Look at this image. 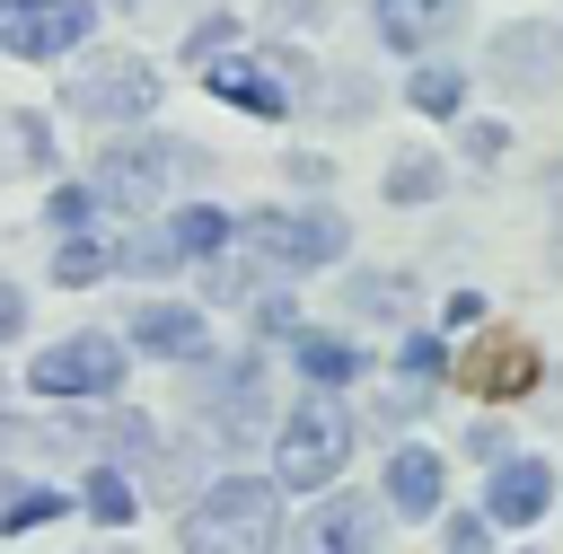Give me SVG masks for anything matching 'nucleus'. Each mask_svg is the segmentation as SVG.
I'll use <instances>...</instances> for the list:
<instances>
[{"mask_svg":"<svg viewBox=\"0 0 563 554\" xmlns=\"http://www.w3.org/2000/svg\"><path fill=\"white\" fill-rule=\"evenodd\" d=\"M501 149H510L501 123H466V158H501Z\"/></svg>","mask_w":563,"mask_h":554,"instance_id":"nucleus-27","label":"nucleus"},{"mask_svg":"<svg viewBox=\"0 0 563 554\" xmlns=\"http://www.w3.org/2000/svg\"><path fill=\"white\" fill-rule=\"evenodd\" d=\"M44 519H62V492H44V484H26V492H9V510H0V528H9V536H26V528H44Z\"/></svg>","mask_w":563,"mask_h":554,"instance_id":"nucleus-22","label":"nucleus"},{"mask_svg":"<svg viewBox=\"0 0 563 554\" xmlns=\"http://www.w3.org/2000/svg\"><path fill=\"white\" fill-rule=\"evenodd\" d=\"M405 97H413L422 114H466V79H457V70H440V62H431V70H413V88H405Z\"/></svg>","mask_w":563,"mask_h":554,"instance_id":"nucleus-18","label":"nucleus"},{"mask_svg":"<svg viewBox=\"0 0 563 554\" xmlns=\"http://www.w3.org/2000/svg\"><path fill=\"white\" fill-rule=\"evenodd\" d=\"M106 440H114L123 457H150V448H158V431H150L141 413H114V422H106Z\"/></svg>","mask_w":563,"mask_h":554,"instance_id":"nucleus-26","label":"nucleus"},{"mask_svg":"<svg viewBox=\"0 0 563 554\" xmlns=\"http://www.w3.org/2000/svg\"><path fill=\"white\" fill-rule=\"evenodd\" d=\"M493 70L519 79V88H537V79L554 70V26H510V35L493 44Z\"/></svg>","mask_w":563,"mask_h":554,"instance_id":"nucleus-16","label":"nucleus"},{"mask_svg":"<svg viewBox=\"0 0 563 554\" xmlns=\"http://www.w3.org/2000/svg\"><path fill=\"white\" fill-rule=\"evenodd\" d=\"M440 369H449V352H440L431 334H413V343H405V378H413V387H431Z\"/></svg>","mask_w":563,"mask_h":554,"instance_id":"nucleus-25","label":"nucleus"},{"mask_svg":"<svg viewBox=\"0 0 563 554\" xmlns=\"http://www.w3.org/2000/svg\"><path fill=\"white\" fill-rule=\"evenodd\" d=\"M484 510H493L501 528H528V519H545V510H554V475H545V457H501V466H493V492H484Z\"/></svg>","mask_w":563,"mask_h":554,"instance_id":"nucleus-10","label":"nucleus"},{"mask_svg":"<svg viewBox=\"0 0 563 554\" xmlns=\"http://www.w3.org/2000/svg\"><path fill=\"white\" fill-rule=\"evenodd\" d=\"M202 88H211L220 106H238V114H264V123H282V114H299V88H308V70H299L290 53H211Z\"/></svg>","mask_w":563,"mask_h":554,"instance_id":"nucleus-3","label":"nucleus"},{"mask_svg":"<svg viewBox=\"0 0 563 554\" xmlns=\"http://www.w3.org/2000/svg\"><path fill=\"white\" fill-rule=\"evenodd\" d=\"M185 554H273V536H282V501H273V484H255V475H229V484H211L194 510H185Z\"/></svg>","mask_w":563,"mask_h":554,"instance_id":"nucleus-1","label":"nucleus"},{"mask_svg":"<svg viewBox=\"0 0 563 554\" xmlns=\"http://www.w3.org/2000/svg\"><path fill=\"white\" fill-rule=\"evenodd\" d=\"M97 35V9L88 0H0V44L26 53V62H53L70 44Z\"/></svg>","mask_w":563,"mask_h":554,"instance_id":"nucleus-8","label":"nucleus"},{"mask_svg":"<svg viewBox=\"0 0 563 554\" xmlns=\"http://www.w3.org/2000/svg\"><path fill=\"white\" fill-rule=\"evenodd\" d=\"M290 361H299V378H317V387H343V378L361 369V352H352L343 334H317V325L290 334Z\"/></svg>","mask_w":563,"mask_h":554,"instance_id":"nucleus-17","label":"nucleus"},{"mask_svg":"<svg viewBox=\"0 0 563 554\" xmlns=\"http://www.w3.org/2000/svg\"><path fill=\"white\" fill-rule=\"evenodd\" d=\"M238 237L282 273H317V264L343 255V220L334 211H255V220H238Z\"/></svg>","mask_w":563,"mask_h":554,"instance_id":"nucleus-6","label":"nucleus"},{"mask_svg":"<svg viewBox=\"0 0 563 554\" xmlns=\"http://www.w3.org/2000/svg\"><path fill=\"white\" fill-rule=\"evenodd\" d=\"M466 387L475 396H528L537 387V343L528 334H475L466 343Z\"/></svg>","mask_w":563,"mask_h":554,"instance_id":"nucleus-9","label":"nucleus"},{"mask_svg":"<svg viewBox=\"0 0 563 554\" xmlns=\"http://www.w3.org/2000/svg\"><path fill=\"white\" fill-rule=\"evenodd\" d=\"M440 193V158H396L387 167V202H431Z\"/></svg>","mask_w":563,"mask_h":554,"instance_id":"nucleus-20","label":"nucleus"},{"mask_svg":"<svg viewBox=\"0 0 563 554\" xmlns=\"http://www.w3.org/2000/svg\"><path fill=\"white\" fill-rule=\"evenodd\" d=\"M26 387L35 396H114L123 387V343L114 334H62V343L35 352Z\"/></svg>","mask_w":563,"mask_h":554,"instance_id":"nucleus-7","label":"nucleus"},{"mask_svg":"<svg viewBox=\"0 0 563 554\" xmlns=\"http://www.w3.org/2000/svg\"><path fill=\"white\" fill-rule=\"evenodd\" d=\"M457 18H466V0H378V35L396 53H431Z\"/></svg>","mask_w":563,"mask_h":554,"instance_id":"nucleus-12","label":"nucleus"},{"mask_svg":"<svg viewBox=\"0 0 563 554\" xmlns=\"http://www.w3.org/2000/svg\"><path fill=\"white\" fill-rule=\"evenodd\" d=\"M158 237H167V255H176V264H185V255H194V264H211V255L238 237V220H229V211H211V202H185V211H167V229H158Z\"/></svg>","mask_w":563,"mask_h":554,"instance_id":"nucleus-14","label":"nucleus"},{"mask_svg":"<svg viewBox=\"0 0 563 554\" xmlns=\"http://www.w3.org/2000/svg\"><path fill=\"white\" fill-rule=\"evenodd\" d=\"M176 167H202V149H185V141H114L97 158V202L141 211V202H158L176 185Z\"/></svg>","mask_w":563,"mask_h":554,"instance_id":"nucleus-5","label":"nucleus"},{"mask_svg":"<svg viewBox=\"0 0 563 554\" xmlns=\"http://www.w3.org/2000/svg\"><path fill=\"white\" fill-rule=\"evenodd\" d=\"M26 325V299H18V281H0V343Z\"/></svg>","mask_w":563,"mask_h":554,"instance_id":"nucleus-29","label":"nucleus"},{"mask_svg":"<svg viewBox=\"0 0 563 554\" xmlns=\"http://www.w3.org/2000/svg\"><path fill=\"white\" fill-rule=\"evenodd\" d=\"M44 220H53V229H88V220H97V185H62V193L44 202Z\"/></svg>","mask_w":563,"mask_h":554,"instance_id":"nucleus-23","label":"nucleus"},{"mask_svg":"<svg viewBox=\"0 0 563 554\" xmlns=\"http://www.w3.org/2000/svg\"><path fill=\"white\" fill-rule=\"evenodd\" d=\"M378 519H387V510H369V501H352V492H325V510L308 519V554H369Z\"/></svg>","mask_w":563,"mask_h":554,"instance_id":"nucleus-13","label":"nucleus"},{"mask_svg":"<svg viewBox=\"0 0 563 554\" xmlns=\"http://www.w3.org/2000/svg\"><path fill=\"white\" fill-rule=\"evenodd\" d=\"M132 343L158 352V361H176V369H185V361H211V325H202L194 308H167V299L132 317Z\"/></svg>","mask_w":563,"mask_h":554,"instance_id":"nucleus-11","label":"nucleus"},{"mask_svg":"<svg viewBox=\"0 0 563 554\" xmlns=\"http://www.w3.org/2000/svg\"><path fill=\"white\" fill-rule=\"evenodd\" d=\"M387 501H396V519L440 510V457H431V448H396V457H387Z\"/></svg>","mask_w":563,"mask_h":554,"instance_id":"nucleus-15","label":"nucleus"},{"mask_svg":"<svg viewBox=\"0 0 563 554\" xmlns=\"http://www.w3.org/2000/svg\"><path fill=\"white\" fill-rule=\"evenodd\" d=\"M449 554H484V519H449Z\"/></svg>","mask_w":563,"mask_h":554,"instance_id":"nucleus-28","label":"nucleus"},{"mask_svg":"<svg viewBox=\"0 0 563 554\" xmlns=\"http://www.w3.org/2000/svg\"><path fill=\"white\" fill-rule=\"evenodd\" d=\"M352 299H361L369 317H396V299H405V281H387V273H361V281H352Z\"/></svg>","mask_w":563,"mask_h":554,"instance_id":"nucleus-24","label":"nucleus"},{"mask_svg":"<svg viewBox=\"0 0 563 554\" xmlns=\"http://www.w3.org/2000/svg\"><path fill=\"white\" fill-rule=\"evenodd\" d=\"M343 457H352V413H343V405H325V396H308V405L282 422L273 484H290V492H325V484L343 475Z\"/></svg>","mask_w":563,"mask_h":554,"instance_id":"nucleus-2","label":"nucleus"},{"mask_svg":"<svg viewBox=\"0 0 563 554\" xmlns=\"http://www.w3.org/2000/svg\"><path fill=\"white\" fill-rule=\"evenodd\" d=\"M88 519H106V528H123V519H132V484H123L114 466H97V475H88Z\"/></svg>","mask_w":563,"mask_h":554,"instance_id":"nucleus-21","label":"nucleus"},{"mask_svg":"<svg viewBox=\"0 0 563 554\" xmlns=\"http://www.w3.org/2000/svg\"><path fill=\"white\" fill-rule=\"evenodd\" d=\"M97 273H114V246H106V237H70V246L53 255V281H97Z\"/></svg>","mask_w":563,"mask_h":554,"instance_id":"nucleus-19","label":"nucleus"},{"mask_svg":"<svg viewBox=\"0 0 563 554\" xmlns=\"http://www.w3.org/2000/svg\"><path fill=\"white\" fill-rule=\"evenodd\" d=\"M62 97H70L79 123H141L158 106V70L141 53H97V62H79V79Z\"/></svg>","mask_w":563,"mask_h":554,"instance_id":"nucleus-4","label":"nucleus"}]
</instances>
